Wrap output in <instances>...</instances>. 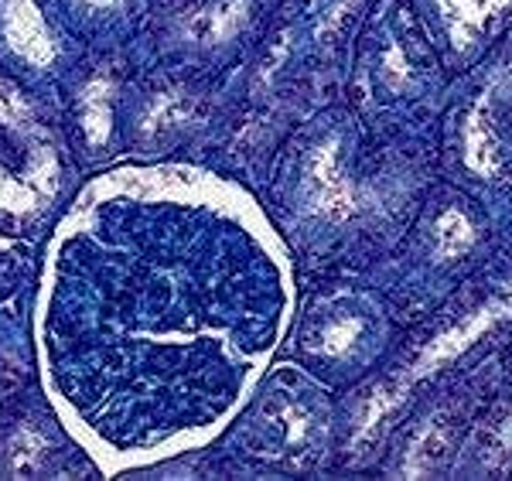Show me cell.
<instances>
[{
    "label": "cell",
    "mask_w": 512,
    "mask_h": 481,
    "mask_svg": "<svg viewBox=\"0 0 512 481\" xmlns=\"http://www.w3.org/2000/svg\"><path fill=\"white\" fill-rule=\"evenodd\" d=\"M441 7L444 21H448V31H451V41L458 48H468L472 41L482 35L485 21L492 18L485 0H437Z\"/></svg>",
    "instance_id": "obj_1"
},
{
    "label": "cell",
    "mask_w": 512,
    "mask_h": 481,
    "mask_svg": "<svg viewBox=\"0 0 512 481\" xmlns=\"http://www.w3.org/2000/svg\"><path fill=\"white\" fill-rule=\"evenodd\" d=\"M465 157H468V168L478 171V174H495L499 168V151H495V140H492V130L485 123V113L482 106L475 110L472 123H468V134H465Z\"/></svg>",
    "instance_id": "obj_2"
},
{
    "label": "cell",
    "mask_w": 512,
    "mask_h": 481,
    "mask_svg": "<svg viewBox=\"0 0 512 481\" xmlns=\"http://www.w3.org/2000/svg\"><path fill=\"white\" fill-rule=\"evenodd\" d=\"M437 239H441V253H461L475 239L472 226L461 212H444V219L437 222Z\"/></svg>",
    "instance_id": "obj_3"
},
{
    "label": "cell",
    "mask_w": 512,
    "mask_h": 481,
    "mask_svg": "<svg viewBox=\"0 0 512 481\" xmlns=\"http://www.w3.org/2000/svg\"><path fill=\"white\" fill-rule=\"evenodd\" d=\"M509 444H512V424H509Z\"/></svg>",
    "instance_id": "obj_4"
}]
</instances>
